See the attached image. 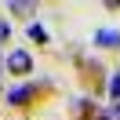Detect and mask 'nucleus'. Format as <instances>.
Here are the masks:
<instances>
[{
    "mask_svg": "<svg viewBox=\"0 0 120 120\" xmlns=\"http://www.w3.org/2000/svg\"><path fill=\"white\" fill-rule=\"evenodd\" d=\"M4 69L8 73H15V76H22V73H33V58L26 51H11L8 58H4Z\"/></svg>",
    "mask_w": 120,
    "mask_h": 120,
    "instance_id": "obj_1",
    "label": "nucleus"
},
{
    "mask_svg": "<svg viewBox=\"0 0 120 120\" xmlns=\"http://www.w3.org/2000/svg\"><path fill=\"white\" fill-rule=\"evenodd\" d=\"M33 91H37L33 84H15V87L8 91V102H11V105H26V102L33 98Z\"/></svg>",
    "mask_w": 120,
    "mask_h": 120,
    "instance_id": "obj_2",
    "label": "nucleus"
},
{
    "mask_svg": "<svg viewBox=\"0 0 120 120\" xmlns=\"http://www.w3.org/2000/svg\"><path fill=\"white\" fill-rule=\"evenodd\" d=\"M95 47H109V51H116V47H120V29H98V33H95Z\"/></svg>",
    "mask_w": 120,
    "mask_h": 120,
    "instance_id": "obj_3",
    "label": "nucleus"
},
{
    "mask_svg": "<svg viewBox=\"0 0 120 120\" xmlns=\"http://www.w3.org/2000/svg\"><path fill=\"white\" fill-rule=\"evenodd\" d=\"M109 98H113V105H120V69L109 76Z\"/></svg>",
    "mask_w": 120,
    "mask_h": 120,
    "instance_id": "obj_4",
    "label": "nucleus"
},
{
    "mask_svg": "<svg viewBox=\"0 0 120 120\" xmlns=\"http://www.w3.org/2000/svg\"><path fill=\"white\" fill-rule=\"evenodd\" d=\"M29 37L37 40V44H47V29H44V26H37V22L29 26Z\"/></svg>",
    "mask_w": 120,
    "mask_h": 120,
    "instance_id": "obj_5",
    "label": "nucleus"
},
{
    "mask_svg": "<svg viewBox=\"0 0 120 120\" xmlns=\"http://www.w3.org/2000/svg\"><path fill=\"white\" fill-rule=\"evenodd\" d=\"M8 8H11V11H15V15H22V11H33V8H37V4H29V0H26V4H18V0H11Z\"/></svg>",
    "mask_w": 120,
    "mask_h": 120,
    "instance_id": "obj_6",
    "label": "nucleus"
},
{
    "mask_svg": "<svg viewBox=\"0 0 120 120\" xmlns=\"http://www.w3.org/2000/svg\"><path fill=\"white\" fill-rule=\"evenodd\" d=\"M113 116H116V120H120V105H113Z\"/></svg>",
    "mask_w": 120,
    "mask_h": 120,
    "instance_id": "obj_7",
    "label": "nucleus"
}]
</instances>
